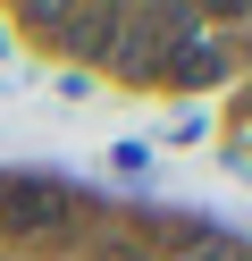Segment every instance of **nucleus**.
Masks as SVG:
<instances>
[{"label":"nucleus","mask_w":252,"mask_h":261,"mask_svg":"<svg viewBox=\"0 0 252 261\" xmlns=\"http://www.w3.org/2000/svg\"><path fill=\"white\" fill-rule=\"evenodd\" d=\"M76 227V194L59 177H0V244H50Z\"/></svg>","instance_id":"nucleus-1"},{"label":"nucleus","mask_w":252,"mask_h":261,"mask_svg":"<svg viewBox=\"0 0 252 261\" xmlns=\"http://www.w3.org/2000/svg\"><path fill=\"white\" fill-rule=\"evenodd\" d=\"M244 25H252V17H244Z\"/></svg>","instance_id":"nucleus-4"},{"label":"nucleus","mask_w":252,"mask_h":261,"mask_svg":"<svg viewBox=\"0 0 252 261\" xmlns=\"http://www.w3.org/2000/svg\"><path fill=\"white\" fill-rule=\"evenodd\" d=\"M227 59H235V42H218V34H185V42H168L160 76H168V85H218V76H227Z\"/></svg>","instance_id":"nucleus-2"},{"label":"nucleus","mask_w":252,"mask_h":261,"mask_svg":"<svg viewBox=\"0 0 252 261\" xmlns=\"http://www.w3.org/2000/svg\"><path fill=\"white\" fill-rule=\"evenodd\" d=\"M185 261H252V253H244V244H193Z\"/></svg>","instance_id":"nucleus-3"}]
</instances>
